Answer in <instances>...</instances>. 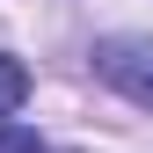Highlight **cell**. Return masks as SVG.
<instances>
[{
  "label": "cell",
  "mask_w": 153,
  "mask_h": 153,
  "mask_svg": "<svg viewBox=\"0 0 153 153\" xmlns=\"http://www.w3.org/2000/svg\"><path fill=\"white\" fill-rule=\"evenodd\" d=\"M22 102H29V66L0 51V124H7L15 109H22Z\"/></svg>",
  "instance_id": "obj_2"
},
{
  "label": "cell",
  "mask_w": 153,
  "mask_h": 153,
  "mask_svg": "<svg viewBox=\"0 0 153 153\" xmlns=\"http://www.w3.org/2000/svg\"><path fill=\"white\" fill-rule=\"evenodd\" d=\"M0 153H44V139L22 131V124H0Z\"/></svg>",
  "instance_id": "obj_3"
},
{
  "label": "cell",
  "mask_w": 153,
  "mask_h": 153,
  "mask_svg": "<svg viewBox=\"0 0 153 153\" xmlns=\"http://www.w3.org/2000/svg\"><path fill=\"white\" fill-rule=\"evenodd\" d=\"M95 73H102L124 102L153 109V44H139V36H109V44H95Z\"/></svg>",
  "instance_id": "obj_1"
}]
</instances>
